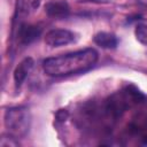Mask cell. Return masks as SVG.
<instances>
[{
	"instance_id": "obj_1",
	"label": "cell",
	"mask_w": 147,
	"mask_h": 147,
	"mask_svg": "<svg viewBox=\"0 0 147 147\" xmlns=\"http://www.w3.org/2000/svg\"><path fill=\"white\" fill-rule=\"evenodd\" d=\"M98 61V52L86 48L54 57H48L42 63L46 75L53 77H64L79 72H85L93 68Z\"/></svg>"
},
{
	"instance_id": "obj_2",
	"label": "cell",
	"mask_w": 147,
	"mask_h": 147,
	"mask_svg": "<svg viewBox=\"0 0 147 147\" xmlns=\"http://www.w3.org/2000/svg\"><path fill=\"white\" fill-rule=\"evenodd\" d=\"M5 125L8 133L15 138H23L30 130L31 115L25 107L9 108L5 113Z\"/></svg>"
},
{
	"instance_id": "obj_3",
	"label": "cell",
	"mask_w": 147,
	"mask_h": 147,
	"mask_svg": "<svg viewBox=\"0 0 147 147\" xmlns=\"http://www.w3.org/2000/svg\"><path fill=\"white\" fill-rule=\"evenodd\" d=\"M75 41V33L64 29H54L46 33L45 44L49 47H60Z\"/></svg>"
},
{
	"instance_id": "obj_4",
	"label": "cell",
	"mask_w": 147,
	"mask_h": 147,
	"mask_svg": "<svg viewBox=\"0 0 147 147\" xmlns=\"http://www.w3.org/2000/svg\"><path fill=\"white\" fill-rule=\"evenodd\" d=\"M45 11L54 18H63L69 14V6L63 0H52L45 5Z\"/></svg>"
},
{
	"instance_id": "obj_5",
	"label": "cell",
	"mask_w": 147,
	"mask_h": 147,
	"mask_svg": "<svg viewBox=\"0 0 147 147\" xmlns=\"http://www.w3.org/2000/svg\"><path fill=\"white\" fill-rule=\"evenodd\" d=\"M33 64L34 63H33V60L31 57H25L15 68V71H14V82H15L16 87H20L22 85V83L26 79V77L29 76V74L31 72V70L33 68Z\"/></svg>"
},
{
	"instance_id": "obj_6",
	"label": "cell",
	"mask_w": 147,
	"mask_h": 147,
	"mask_svg": "<svg viewBox=\"0 0 147 147\" xmlns=\"http://www.w3.org/2000/svg\"><path fill=\"white\" fill-rule=\"evenodd\" d=\"M41 33V29L36 25H30V24H22L18 28L17 37L20 39L21 44H30L34 39H37Z\"/></svg>"
},
{
	"instance_id": "obj_7",
	"label": "cell",
	"mask_w": 147,
	"mask_h": 147,
	"mask_svg": "<svg viewBox=\"0 0 147 147\" xmlns=\"http://www.w3.org/2000/svg\"><path fill=\"white\" fill-rule=\"evenodd\" d=\"M94 42L102 48H115L117 46V38L113 33L99 32L94 37Z\"/></svg>"
},
{
	"instance_id": "obj_8",
	"label": "cell",
	"mask_w": 147,
	"mask_h": 147,
	"mask_svg": "<svg viewBox=\"0 0 147 147\" xmlns=\"http://www.w3.org/2000/svg\"><path fill=\"white\" fill-rule=\"evenodd\" d=\"M136 38L139 42L142 45L147 46V25L145 24H139L136 28Z\"/></svg>"
},
{
	"instance_id": "obj_9",
	"label": "cell",
	"mask_w": 147,
	"mask_h": 147,
	"mask_svg": "<svg viewBox=\"0 0 147 147\" xmlns=\"http://www.w3.org/2000/svg\"><path fill=\"white\" fill-rule=\"evenodd\" d=\"M92 2H96V3H106V2H109L110 0H90Z\"/></svg>"
},
{
	"instance_id": "obj_10",
	"label": "cell",
	"mask_w": 147,
	"mask_h": 147,
	"mask_svg": "<svg viewBox=\"0 0 147 147\" xmlns=\"http://www.w3.org/2000/svg\"><path fill=\"white\" fill-rule=\"evenodd\" d=\"M138 2L144 5V6H147V0H138Z\"/></svg>"
}]
</instances>
